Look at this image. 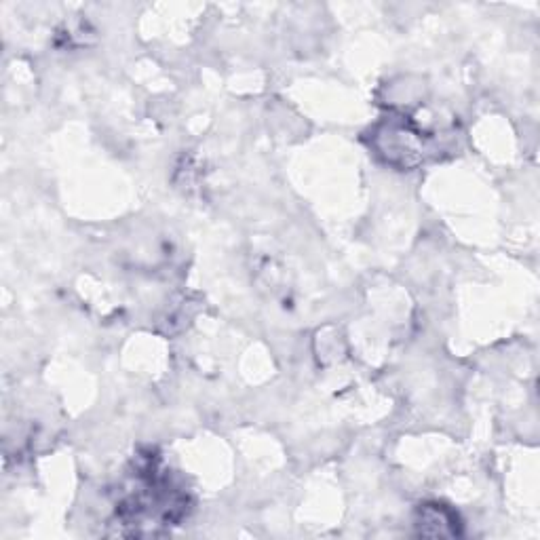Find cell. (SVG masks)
I'll use <instances>...</instances> for the list:
<instances>
[{
    "label": "cell",
    "mask_w": 540,
    "mask_h": 540,
    "mask_svg": "<svg viewBox=\"0 0 540 540\" xmlns=\"http://www.w3.org/2000/svg\"><path fill=\"white\" fill-rule=\"evenodd\" d=\"M416 530L420 536H456L458 534V517L456 513L437 503L420 505L416 511Z\"/></svg>",
    "instance_id": "obj_1"
}]
</instances>
